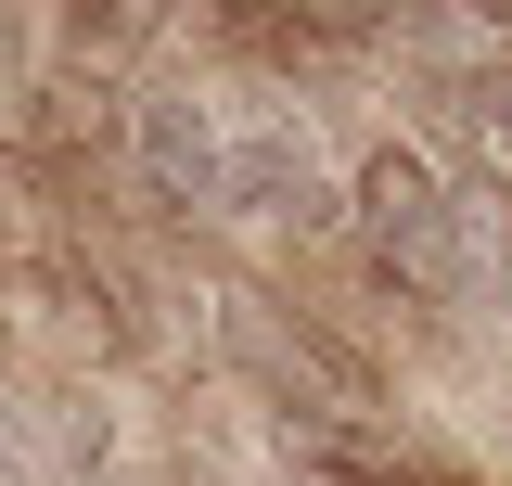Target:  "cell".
Listing matches in <instances>:
<instances>
[{"instance_id": "3957f363", "label": "cell", "mask_w": 512, "mask_h": 486, "mask_svg": "<svg viewBox=\"0 0 512 486\" xmlns=\"http://www.w3.org/2000/svg\"><path fill=\"white\" fill-rule=\"evenodd\" d=\"M128 141H141V180L167 205H218V116L192 90H128Z\"/></svg>"}, {"instance_id": "6da1fadb", "label": "cell", "mask_w": 512, "mask_h": 486, "mask_svg": "<svg viewBox=\"0 0 512 486\" xmlns=\"http://www.w3.org/2000/svg\"><path fill=\"white\" fill-rule=\"evenodd\" d=\"M333 205L359 218V243L384 256V282H410V295H436V307L461 295V269H448V180H436V154H423V141H384Z\"/></svg>"}, {"instance_id": "277c9868", "label": "cell", "mask_w": 512, "mask_h": 486, "mask_svg": "<svg viewBox=\"0 0 512 486\" xmlns=\"http://www.w3.org/2000/svg\"><path fill=\"white\" fill-rule=\"evenodd\" d=\"M461 103H474V141H487V180L512 192V64H500V77H474Z\"/></svg>"}, {"instance_id": "7a4b0ae2", "label": "cell", "mask_w": 512, "mask_h": 486, "mask_svg": "<svg viewBox=\"0 0 512 486\" xmlns=\"http://www.w3.org/2000/svg\"><path fill=\"white\" fill-rule=\"evenodd\" d=\"M218 205L256 218V231H333V167L295 116H256V128H218Z\"/></svg>"}, {"instance_id": "5b68a950", "label": "cell", "mask_w": 512, "mask_h": 486, "mask_svg": "<svg viewBox=\"0 0 512 486\" xmlns=\"http://www.w3.org/2000/svg\"><path fill=\"white\" fill-rule=\"evenodd\" d=\"M0 486H26V461H13V448H0Z\"/></svg>"}]
</instances>
